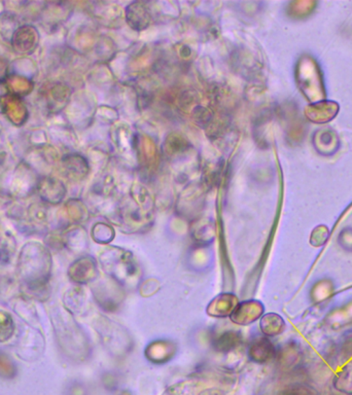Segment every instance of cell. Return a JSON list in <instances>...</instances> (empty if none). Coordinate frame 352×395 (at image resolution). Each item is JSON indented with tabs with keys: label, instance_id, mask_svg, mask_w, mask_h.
<instances>
[{
	"label": "cell",
	"instance_id": "cell-1",
	"mask_svg": "<svg viewBox=\"0 0 352 395\" xmlns=\"http://www.w3.org/2000/svg\"><path fill=\"white\" fill-rule=\"evenodd\" d=\"M298 87L310 103L327 99V88L319 62L311 55H303L296 66Z\"/></svg>",
	"mask_w": 352,
	"mask_h": 395
},
{
	"label": "cell",
	"instance_id": "cell-2",
	"mask_svg": "<svg viewBox=\"0 0 352 395\" xmlns=\"http://www.w3.org/2000/svg\"><path fill=\"white\" fill-rule=\"evenodd\" d=\"M340 111V105L336 101L326 100L309 103L304 109V116L308 122L316 125H325L337 118Z\"/></svg>",
	"mask_w": 352,
	"mask_h": 395
},
{
	"label": "cell",
	"instance_id": "cell-3",
	"mask_svg": "<svg viewBox=\"0 0 352 395\" xmlns=\"http://www.w3.org/2000/svg\"><path fill=\"white\" fill-rule=\"evenodd\" d=\"M312 146L317 154L323 157H332L340 148V138L332 128L317 129L312 136Z\"/></svg>",
	"mask_w": 352,
	"mask_h": 395
},
{
	"label": "cell",
	"instance_id": "cell-4",
	"mask_svg": "<svg viewBox=\"0 0 352 395\" xmlns=\"http://www.w3.org/2000/svg\"><path fill=\"white\" fill-rule=\"evenodd\" d=\"M325 323L332 330L346 329L352 325V300L330 311Z\"/></svg>",
	"mask_w": 352,
	"mask_h": 395
},
{
	"label": "cell",
	"instance_id": "cell-5",
	"mask_svg": "<svg viewBox=\"0 0 352 395\" xmlns=\"http://www.w3.org/2000/svg\"><path fill=\"white\" fill-rule=\"evenodd\" d=\"M278 362L286 370H295L301 366L304 359V352L298 343L289 342L277 353Z\"/></svg>",
	"mask_w": 352,
	"mask_h": 395
},
{
	"label": "cell",
	"instance_id": "cell-6",
	"mask_svg": "<svg viewBox=\"0 0 352 395\" xmlns=\"http://www.w3.org/2000/svg\"><path fill=\"white\" fill-rule=\"evenodd\" d=\"M336 291L334 281L330 278H321L311 286L309 291L310 302L314 306H323L332 299Z\"/></svg>",
	"mask_w": 352,
	"mask_h": 395
},
{
	"label": "cell",
	"instance_id": "cell-7",
	"mask_svg": "<svg viewBox=\"0 0 352 395\" xmlns=\"http://www.w3.org/2000/svg\"><path fill=\"white\" fill-rule=\"evenodd\" d=\"M317 2L314 0H301L291 2L289 6V14L296 20H303L309 18L316 10Z\"/></svg>",
	"mask_w": 352,
	"mask_h": 395
},
{
	"label": "cell",
	"instance_id": "cell-8",
	"mask_svg": "<svg viewBox=\"0 0 352 395\" xmlns=\"http://www.w3.org/2000/svg\"><path fill=\"white\" fill-rule=\"evenodd\" d=\"M262 330L268 336H275L286 330V323L280 315L270 313L262 320Z\"/></svg>",
	"mask_w": 352,
	"mask_h": 395
},
{
	"label": "cell",
	"instance_id": "cell-9",
	"mask_svg": "<svg viewBox=\"0 0 352 395\" xmlns=\"http://www.w3.org/2000/svg\"><path fill=\"white\" fill-rule=\"evenodd\" d=\"M335 389L344 395H352V366L339 371L332 379Z\"/></svg>",
	"mask_w": 352,
	"mask_h": 395
},
{
	"label": "cell",
	"instance_id": "cell-10",
	"mask_svg": "<svg viewBox=\"0 0 352 395\" xmlns=\"http://www.w3.org/2000/svg\"><path fill=\"white\" fill-rule=\"evenodd\" d=\"M330 236V230L329 226L326 224H319L315 226L311 232L310 237H309V243L312 247L319 248L323 247L329 241Z\"/></svg>",
	"mask_w": 352,
	"mask_h": 395
},
{
	"label": "cell",
	"instance_id": "cell-11",
	"mask_svg": "<svg viewBox=\"0 0 352 395\" xmlns=\"http://www.w3.org/2000/svg\"><path fill=\"white\" fill-rule=\"evenodd\" d=\"M282 395H319V392L309 384H295L284 390Z\"/></svg>",
	"mask_w": 352,
	"mask_h": 395
},
{
	"label": "cell",
	"instance_id": "cell-12",
	"mask_svg": "<svg viewBox=\"0 0 352 395\" xmlns=\"http://www.w3.org/2000/svg\"><path fill=\"white\" fill-rule=\"evenodd\" d=\"M337 243L340 246L341 249L352 254V228L342 229L339 233Z\"/></svg>",
	"mask_w": 352,
	"mask_h": 395
},
{
	"label": "cell",
	"instance_id": "cell-13",
	"mask_svg": "<svg viewBox=\"0 0 352 395\" xmlns=\"http://www.w3.org/2000/svg\"><path fill=\"white\" fill-rule=\"evenodd\" d=\"M339 354L344 362L352 364V334H347L339 345Z\"/></svg>",
	"mask_w": 352,
	"mask_h": 395
}]
</instances>
